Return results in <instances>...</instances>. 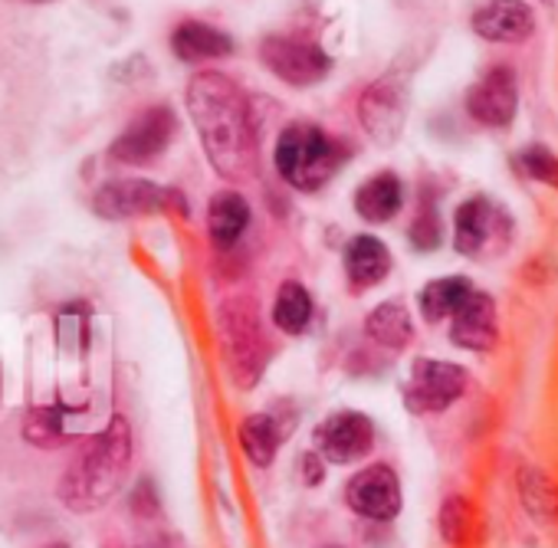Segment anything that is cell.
Segmentation results:
<instances>
[{"label":"cell","instance_id":"obj_4","mask_svg":"<svg viewBox=\"0 0 558 548\" xmlns=\"http://www.w3.org/2000/svg\"><path fill=\"white\" fill-rule=\"evenodd\" d=\"M217 336L230 378L240 388H253L266 368L269 342L263 336L259 306L250 296H230L217 309Z\"/></svg>","mask_w":558,"mask_h":548},{"label":"cell","instance_id":"obj_10","mask_svg":"<svg viewBox=\"0 0 558 548\" xmlns=\"http://www.w3.org/2000/svg\"><path fill=\"white\" fill-rule=\"evenodd\" d=\"M313 443L329 463H359L375 450V424L362 411H336L313 430Z\"/></svg>","mask_w":558,"mask_h":548},{"label":"cell","instance_id":"obj_25","mask_svg":"<svg viewBox=\"0 0 558 548\" xmlns=\"http://www.w3.org/2000/svg\"><path fill=\"white\" fill-rule=\"evenodd\" d=\"M440 535L450 545H466L476 535V509L466 496L453 492L440 506Z\"/></svg>","mask_w":558,"mask_h":548},{"label":"cell","instance_id":"obj_11","mask_svg":"<svg viewBox=\"0 0 558 548\" xmlns=\"http://www.w3.org/2000/svg\"><path fill=\"white\" fill-rule=\"evenodd\" d=\"M345 502L355 515L391 522L401 515V479L388 463H372L345 483Z\"/></svg>","mask_w":558,"mask_h":548},{"label":"cell","instance_id":"obj_7","mask_svg":"<svg viewBox=\"0 0 558 548\" xmlns=\"http://www.w3.org/2000/svg\"><path fill=\"white\" fill-rule=\"evenodd\" d=\"M93 207L106 220L148 217L158 210H178L181 217H187V204H184L181 191L158 187L145 178H119V181L102 184L93 197Z\"/></svg>","mask_w":558,"mask_h":548},{"label":"cell","instance_id":"obj_24","mask_svg":"<svg viewBox=\"0 0 558 548\" xmlns=\"http://www.w3.org/2000/svg\"><path fill=\"white\" fill-rule=\"evenodd\" d=\"M519 499L525 506V512H532L542 522L558 519V486L535 466H522L519 470Z\"/></svg>","mask_w":558,"mask_h":548},{"label":"cell","instance_id":"obj_31","mask_svg":"<svg viewBox=\"0 0 558 548\" xmlns=\"http://www.w3.org/2000/svg\"><path fill=\"white\" fill-rule=\"evenodd\" d=\"M329 548H339V545H329Z\"/></svg>","mask_w":558,"mask_h":548},{"label":"cell","instance_id":"obj_12","mask_svg":"<svg viewBox=\"0 0 558 548\" xmlns=\"http://www.w3.org/2000/svg\"><path fill=\"white\" fill-rule=\"evenodd\" d=\"M519 109V86L509 66L486 70L466 93V115L486 129H506Z\"/></svg>","mask_w":558,"mask_h":548},{"label":"cell","instance_id":"obj_30","mask_svg":"<svg viewBox=\"0 0 558 548\" xmlns=\"http://www.w3.org/2000/svg\"><path fill=\"white\" fill-rule=\"evenodd\" d=\"M50 548H66V545H63V541H57V545H50Z\"/></svg>","mask_w":558,"mask_h":548},{"label":"cell","instance_id":"obj_1","mask_svg":"<svg viewBox=\"0 0 558 548\" xmlns=\"http://www.w3.org/2000/svg\"><path fill=\"white\" fill-rule=\"evenodd\" d=\"M187 112L201 135L204 155L223 181H246L256 174V132L243 89L214 70L191 76Z\"/></svg>","mask_w":558,"mask_h":548},{"label":"cell","instance_id":"obj_2","mask_svg":"<svg viewBox=\"0 0 558 548\" xmlns=\"http://www.w3.org/2000/svg\"><path fill=\"white\" fill-rule=\"evenodd\" d=\"M129 466H132V430L125 417H116L63 473L60 499L76 512H93L122 489Z\"/></svg>","mask_w":558,"mask_h":548},{"label":"cell","instance_id":"obj_6","mask_svg":"<svg viewBox=\"0 0 558 548\" xmlns=\"http://www.w3.org/2000/svg\"><path fill=\"white\" fill-rule=\"evenodd\" d=\"M512 240V223L502 207H496L489 197L476 194L463 200L453 214V246L460 256L486 259Z\"/></svg>","mask_w":558,"mask_h":548},{"label":"cell","instance_id":"obj_5","mask_svg":"<svg viewBox=\"0 0 558 548\" xmlns=\"http://www.w3.org/2000/svg\"><path fill=\"white\" fill-rule=\"evenodd\" d=\"M259 63L287 86L306 89L316 86L329 76L332 60L329 53L306 37H290V34H272L259 44Z\"/></svg>","mask_w":558,"mask_h":548},{"label":"cell","instance_id":"obj_28","mask_svg":"<svg viewBox=\"0 0 558 548\" xmlns=\"http://www.w3.org/2000/svg\"><path fill=\"white\" fill-rule=\"evenodd\" d=\"M27 437L34 440V443H47V447H53V443H60L66 434H63V424H60V411H37L31 421H27Z\"/></svg>","mask_w":558,"mask_h":548},{"label":"cell","instance_id":"obj_18","mask_svg":"<svg viewBox=\"0 0 558 548\" xmlns=\"http://www.w3.org/2000/svg\"><path fill=\"white\" fill-rule=\"evenodd\" d=\"M401 204H404V184L395 171H381L355 191V214L368 223L395 220Z\"/></svg>","mask_w":558,"mask_h":548},{"label":"cell","instance_id":"obj_27","mask_svg":"<svg viewBox=\"0 0 558 548\" xmlns=\"http://www.w3.org/2000/svg\"><path fill=\"white\" fill-rule=\"evenodd\" d=\"M515 165H519V171H522L525 178L542 181V184H548V187L558 191V155H551L548 148L529 145L525 151H519Z\"/></svg>","mask_w":558,"mask_h":548},{"label":"cell","instance_id":"obj_14","mask_svg":"<svg viewBox=\"0 0 558 548\" xmlns=\"http://www.w3.org/2000/svg\"><path fill=\"white\" fill-rule=\"evenodd\" d=\"M473 34L489 44H522L535 31V17L522 0H486L470 21Z\"/></svg>","mask_w":558,"mask_h":548},{"label":"cell","instance_id":"obj_29","mask_svg":"<svg viewBox=\"0 0 558 548\" xmlns=\"http://www.w3.org/2000/svg\"><path fill=\"white\" fill-rule=\"evenodd\" d=\"M323 476H326L323 456H319V453H306V456H303V479H306V486H319Z\"/></svg>","mask_w":558,"mask_h":548},{"label":"cell","instance_id":"obj_26","mask_svg":"<svg viewBox=\"0 0 558 548\" xmlns=\"http://www.w3.org/2000/svg\"><path fill=\"white\" fill-rule=\"evenodd\" d=\"M408 240L414 243V249L421 253H430L444 243V220H440V210L434 204V197H424L421 194V207L408 227Z\"/></svg>","mask_w":558,"mask_h":548},{"label":"cell","instance_id":"obj_8","mask_svg":"<svg viewBox=\"0 0 558 548\" xmlns=\"http://www.w3.org/2000/svg\"><path fill=\"white\" fill-rule=\"evenodd\" d=\"M470 372L453 362L417 358L404 385V404L411 414H440L466 394Z\"/></svg>","mask_w":558,"mask_h":548},{"label":"cell","instance_id":"obj_17","mask_svg":"<svg viewBox=\"0 0 558 548\" xmlns=\"http://www.w3.org/2000/svg\"><path fill=\"white\" fill-rule=\"evenodd\" d=\"M171 50L181 63H210V60L230 57L233 40L204 21H184L171 34Z\"/></svg>","mask_w":558,"mask_h":548},{"label":"cell","instance_id":"obj_16","mask_svg":"<svg viewBox=\"0 0 558 548\" xmlns=\"http://www.w3.org/2000/svg\"><path fill=\"white\" fill-rule=\"evenodd\" d=\"M388 272H391V253L378 236L359 233L349 240V246H345V280H349L352 293H365V290L381 287L388 280Z\"/></svg>","mask_w":558,"mask_h":548},{"label":"cell","instance_id":"obj_19","mask_svg":"<svg viewBox=\"0 0 558 548\" xmlns=\"http://www.w3.org/2000/svg\"><path fill=\"white\" fill-rule=\"evenodd\" d=\"M250 220H253L250 204L236 191H220L207 204V233L214 246H223V249L233 246L246 233Z\"/></svg>","mask_w":558,"mask_h":548},{"label":"cell","instance_id":"obj_3","mask_svg":"<svg viewBox=\"0 0 558 548\" xmlns=\"http://www.w3.org/2000/svg\"><path fill=\"white\" fill-rule=\"evenodd\" d=\"M345 158H349V145L313 122L287 125L272 148V165L279 178L306 194L326 187L336 178V171L345 165Z\"/></svg>","mask_w":558,"mask_h":548},{"label":"cell","instance_id":"obj_22","mask_svg":"<svg viewBox=\"0 0 558 548\" xmlns=\"http://www.w3.org/2000/svg\"><path fill=\"white\" fill-rule=\"evenodd\" d=\"M313 322V296L300 280H287L272 300V326L287 336H303Z\"/></svg>","mask_w":558,"mask_h":548},{"label":"cell","instance_id":"obj_20","mask_svg":"<svg viewBox=\"0 0 558 548\" xmlns=\"http://www.w3.org/2000/svg\"><path fill=\"white\" fill-rule=\"evenodd\" d=\"M365 336L381 345V349H391V352H401L411 345L414 339V319L408 313L404 303H381L375 306L368 316H365Z\"/></svg>","mask_w":558,"mask_h":548},{"label":"cell","instance_id":"obj_9","mask_svg":"<svg viewBox=\"0 0 558 548\" xmlns=\"http://www.w3.org/2000/svg\"><path fill=\"white\" fill-rule=\"evenodd\" d=\"M174 135H178L174 112L168 106H151L125 125V132L112 142L109 158L119 165H148L171 145Z\"/></svg>","mask_w":558,"mask_h":548},{"label":"cell","instance_id":"obj_23","mask_svg":"<svg viewBox=\"0 0 558 548\" xmlns=\"http://www.w3.org/2000/svg\"><path fill=\"white\" fill-rule=\"evenodd\" d=\"M279 443H283V430H279L272 414H250L240 424V447L253 466H272Z\"/></svg>","mask_w":558,"mask_h":548},{"label":"cell","instance_id":"obj_21","mask_svg":"<svg viewBox=\"0 0 558 548\" xmlns=\"http://www.w3.org/2000/svg\"><path fill=\"white\" fill-rule=\"evenodd\" d=\"M476 287L463 277H447V280H434L417 293V306L427 326H440L447 319L457 316V309L470 300Z\"/></svg>","mask_w":558,"mask_h":548},{"label":"cell","instance_id":"obj_13","mask_svg":"<svg viewBox=\"0 0 558 548\" xmlns=\"http://www.w3.org/2000/svg\"><path fill=\"white\" fill-rule=\"evenodd\" d=\"M359 122L378 145L398 142L404 125V89L395 80L372 83L359 99Z\"/></svg>","mask_w":558,"mask_h":548},{"label":"cell","instance_id":"obj_15","mask_svg":"<svg viewBox=\"0 0 558 548\" xmlns=\"http://www.w3.org/2000/svg\"><path fill=\"white\" fill-rule=\"evenodd\" d=\"M450 342L466 352H493L499 342L496 329V303L489 293L473 290L470 300L450 319Z\"/></svg>","mask_w":558,"mask_h":548}]
</instances>
